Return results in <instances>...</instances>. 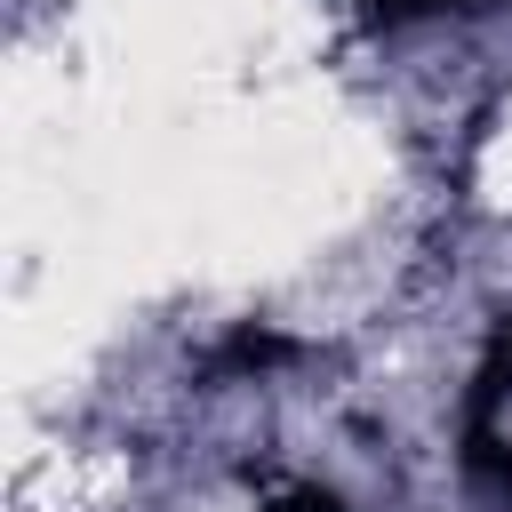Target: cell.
<instances>
[{"mask_svg":"<svg viewBox=\"0 0 512 512\" xmlns=\"http://www.w3.org/2000/svg\"><path fill=\"white\" fill-rule=\"evenodd\" d=\"M280 360H296V344L272 336V328H240V336L216 352V368H280Z\"/></svg>","mask_w":512,"mask_h":512,"instance_id":"1","label":"cell"},{"mask_svg":"<svg viewBox=\"0 0 512 512\" xmlns=\"http://www.w3.org/2000/svg\"><path fill=\"white\" fill-rule=\"evenodd\" d=\"M376 24H408V16H432V8H480V0H360Z\"/></svg>","mask_w":512,"mask_h":512,"instance_id":"3","label":"cell"},{"mask_svg":"<svg viewBox=\"0 0 512 512\" xmlns=\"http://www.w3.org/2000/svg\"><path fill=\"white\" fill-rule=\"evenodd\" d=\"M264 512H344L328 488H312V480H296V488H272L264 496Z\"/></svg>","mask_w":512,"mask_h":512,"instance_id":"2","label":"cell"}]
</instances>
